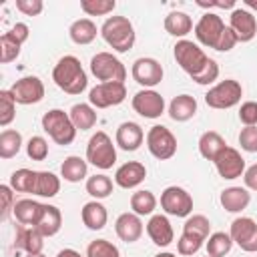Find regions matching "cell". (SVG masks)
<instances>
[{
  "instance_id": "cell-36",
  "label": "cell",
  "mask_w": 257,
  "mask_h": 257,
  "mask_svg": "<svg viewBox=\"0 0 257 257\" xmlns=\"http://www.w3.org/2000/svg\"><path fill=\"white\" fill-rule=\"evenodd\" d=\"M20 149H22V135L14 128H4L0 133V157L12 159L20 153Z\"/></svg>"
},
{
  "instance_id": "cell-43",
  "label": "cell",
  "mask_w": 257,
  "mask_h": 257,
  "mask_svg": "<svg viewBox=\"0 0 257 257\" xmlns=\"http://www.w3.org/2000/svg\"><path fill=\"white\" fill-rule=\"evenodd\" d=\"M80 8L88 16H106L116 8L114 0H80Z\"/></svg>"
},
{
  "instance_id": "cell-30",
  "label": "cell",
  "mask_w": 257,
  "mask_h": 257,
  "mask_svg": "<svg viewBox=\"0 0 257 257\" xmlns=\"http://www.w3.org/2000/svg\"><path fill=\"white\" fill-rule=\"evenodd\" d=\"M86 175H88V161L76 155L66 157L60 165V177L68 183H80L82 179H86Z\"/></svg>"
},
{
  "instance_id": "cell-10",
  "label": "cell",
  "mask_w": 257,
  "mask_h": 257,
  "mask_svg": "<svg viewBox=\"0 0 257 257\" xmlns=\"http://www.w3.org/2000/svg\"><path fill=\"white\" fill-rule=\"evenodd\" d=\"M161 209L173 217H189L193 213V197L183 187L171 185L161 193Z\"/></svg>"
},
{
  "instance_id": "cell-46",
  "label": "cell",
  "mask_w": 257,
  "mask_h": 257,
  "mask_svg": "<svg viewBox=\"0 0 257 257\" xmlns=\"http://www.w3.org/2000/svg\"><path fill=\"white\" fill-rule=\"evenodd\" d=\"M239 145L247 153H257V126H245L239 133Z\"/></svg>"
},
{
  "instance_id": "cell-6",
  "label": "cell",
  "mask_w": 257,
  "mask_h": 257,
  "mask_svg": "<svg viewBox=\"0 0 257 257\" xmlns=\"http://www.w3.org/2000/svg\"><path fill=\"white\" fill-rule=\"evenodd\" d=\"M241 96H243V86L239 80L235 78H225L221 82H217L215 86H211L205 94V102L207 106L211 108H217V110H225V108H231L235 104L241 102Z\"/></svg>"
},
{
  "instance_id": "cell-39",
  "label": "cell",
  "mask_w": 257,
  "mask_h": 257,
  "mask_svg": "<svg viewBox=\"0 0 257 257\" xmlns=\"http://www.w3.org/2000/svg\"><path fill=\"white\" fill-rule=\"evenodd\" d=\"M36 173L38 171H30V169H18L10 175V187L16 193H32L34 191V181H36Z\"/></svg>"
},
{
  "instance_id": "cell-2",
  "label": "cell",
  "mask_w": 257,
  "mask_h": 257,
  "mask_svg": "<svg viewBox=\"0 0 257 257\" xmlns=\"http://www.w3.org/2000/svg\"><path fill=\"white\" fill-rule=\"evenodd\" d=\"M52 80L66 94H80L88 86V76H86L80 60L76 56H72V54L62 56L54 64V68H52Z\"/></svg>"
},
{
  "instance_id": "cell-51",
  "label": "cell",
  "mask_w": 257,
  "mask_h": 257,
  "mask_svg": "<svg viewBox=\"0 0 257 257\" xmlns=\"http://www.w3.org/2000/svg\"><path fill=\"white\" fill-rule=\"evenodd\" d=\"M56 257H82V255L78 251H74V249H62V251L56 253Z\"/></svg>"
},
{
  "instance_id": "cell-17",
  "label": "cell",
  "mask_w": 257,
  "mask_h": 257,
  "mask_svg": "<svg viewBox=\"0 0 257 257\" xmlns=\"http://www.w3.org/2000/svg\"><path fill=\"white\" fill-rule=\"evenodd\" d=\"M213 163L217 167V173L223 179H227V181H233L237 177H243V173H245V159L233 147H227Z\"/></svg>"
},
{
  "instance_id": "cell-21",
  "label": "cell",
  "mask_w": 257,
  "mask_h": 257,
  "mask_svg": "<svg viewBox=\"0 0 257 257\" xmlns=\"http://www.w3.org/2000/svg\"><path fill=\"white\" fill-rule=\"evenodd\" d=\"M114 231H116L120 241L135 243V241L141 239L145 227H143V221H141V217L137 213H122L114 221Z\"/></svg>"
},
{
  "instance_id": "cell-48",
  "label": "cell",
  "mask_w": 257,
  "mask_h": 257,
  "mask_svg": "<svg viewBox=\"0 0 257 257\" xmlns=\"http://www.w3.org/2000/svg\"><path fill=\"white\" fill-rule=\"evenodd\" d=\"M0 197H2V219L6 221L10 217V213L14 211V189L10 185H0Z\"/></svg>"
},
{
  "instance_id": "cell-37",
  "label": "cell",
  "mask_w": 257,
  "mask_h": 257,
  "mask_svg": "<svg viewBox=\"0 0 257 257\" xmlns=\"http://www.w3.org/2000/svg\"><path fill=\"white\" fill-rule=\"evenodd\" d=\"M86 193L94 201H100V199L110 197V193H112V181H110V177H106L102 173L88 177L86 179Z\"/></svg>"
},
{
  "instance_id": "cell-35",
  "label": "cell",
  "mask_w": 257,
  "mask_h": 257,
  "mask_svg": "<svg viewBox=\"0 0 257 257\" xmlns=\"http://www.w3.org/2000/svg\"><path fill=\"white\" fill-rule=\"evenodd\" d=\"M205 247H207V255L209 257H225L233 247V239L225 231H215V233L209 235Z\"/></svg>"
},
{
  "instance_id": "cell-14",
  "label": "cell",
  "mask_w": 257,
  "mask_h": 257,
  "mask_svg": "<svg viewBox=\"0 0 257 257\" xmlns=\"http://www.w3.org/2000/svg\"><path fill=\"white\" fill-rule=\"evenodd\" d=\"M133 110L145 118H159L165 112V98L153 88H143L133 96Z\"/></svg>"
},
{
  "instance_id": "cell-53",
  "label": "cell",
  "mask_w": 257,
  "mask_h": 257,
  "mask_svg": "<svg viewBox=\"0 0 257 257\" xmlns=\"http://www.w3.org/2000/svg\"><path fill=\"white\" fill-rule=\"evenodd\" d=\"M155 257H177L175 253H169V251H163V253H157Z\"/></svg>"
},
{
  "instance_id": "cell-15",
  "label": "cell",
  "mask_w": 257,
  "mask_h": 257,
  "mask_svg": "<svg viewBox=\"0 0 257 257\" xmlns=\"http://www.w3.org/2000/svg\"><path fill=\"white\" fill-rule=\"evenodd\" d=\"M16 104H36L44 98V82L38 76H22L12 84Z\"/></svg>"
},
{
  "instance_id": "cell-34",
  "label": "cell",
  "mask_w": 257,
  "mask_h": 257,
  "mask_svg": "<svg viewBox=\"0 0 257 257\" xmlns=\"http://www.w3.org/2000/svg\"><path fill=\"white\" fill-rule=\"evenodd\" d=\"M131 209H133V213H137L139 217L153 215V211L157 209V197L153 195V191H147V189L135 191V193L131 195Z\"/></svg>"
},
{
  "instance_id": "cell-50",
  "label": "cell",
  "mask_w": 257,
  "mask_h": 257,
  "mask_svg": "<svg viewBox=\"0 0 257 257\" xmlns=\"http://www.w3.org/2000/svg\"><path fill=\"white\" fill-rule=\"evenodd\" d=\"M243 183H245V189L257 191V163L245 169V173H243Z\"/></svg>"
},
{
  "instance_id": "cell-24",
  "label": "cell",
  "mask_w": 257,
  "mask_h": 257,
  "mask_svg": "<svg viewBox=\"0 0 257 257\" xmlns=\"http://www.w3.org/2000/svg\"><path fill=\"white\" fill-rule=\"evenodd\" d=\"M62 227V213L58 207L54 205H48V203H42V213L34 225V229L40 231L42 237H54Z\"/></svg>"
},
{
  "instance_id": "cell-23",
  "label": "cell",
  "mask_w": 257,
  "mask_h": 257,
  "mask_svg": "<svg viewBox=\"0 0 257 257\" xmlns=\"http://www.w3.org/2000/svg\"><path fill=\"white\" fill-rule=\"evenodd\" d=\"M221 207L227 213H241L249 207L251 203V193L245 187H227L225 191H221Z\"/></svg>"
},
{
  "instance_id": "cell-16",
  "label": "cell",
  "mask_w": 257,
  "mask_h": 257,
  "mask_svg": "<svg viewBox=\"0 0 257 257\" xmlns=\"http://www.w3.org/2000/svg\"><path fill=\"white\" fill-rule=\"evenodd\" d=\"M229 28L235 32L239 42H249L257 34V20H255L253 12H249L245 8H233L231 16H229Z\"/></svg>"
},
{
  "instance_id": "cell-22",
  "label": "cell",
  "mask_w": 257,
  "mask_h": 257,
  "mask_svg": "<svg viewBox=\"0 0 257 257\" xmlns=\"http://www.w3.org/2000/svg\"><path fill=\"white\" fill-rule=\"evenodd\" d=\"M44 247V237L40 235L38 229L28 227V225H18L16 235H14V249L26 253H42Z\"/></svg>"
},
{
  "instance_id": "cell-28",
  "label": "cell",
  "mask_w": 257,
  "mask_h": 257,
  "mask_svg": "<svg viewBox=\"0 0 257 257\" xmlns=\"http://www.w3.org/2000/svg\"><path fill=\"white\" fill-rule=\"evenodd\" d=\"M96 34H98V28H96V24H94L90 18H78V20H74V22L70 24V28H68L70 40H72L74 44H78V46L90 44V42L96 38Z\"/></svg>"
},
{
  "instance_id": "cell-52",
  "label": "cell",
  "mask_w": 257,
  "mask_h": 257,
  "mask_svg": "<svg viewBox=\"0 0 257 257\" xmlns=\"http://www.w3.org/2000/svg\"><path fill=\"white\" fill-rule=\"evenodd\" d=\"M243 4L247 8H251V10H257V0H243Z\"/></svg>"
},
{
  "instance_id": "cell-54",
  "label": "cell",
  "mask_w": 257,
  "mask_h": 257,
  "mask_svg": "<svg viewBox=\"0 0 257 257\" xmlns=\"http://www.w3.org/2000/svg\"><path fill=\"white\" fill-rule=\"evenodd\" d=\"M24 257H46L44 253H26Z\"/></svg>"
},
{
  "instance_id": "cell-9",
  "label": "cell",
  "mask_w": 257,
  "mask_h": 257,
  "mask_svg": "<svg viewBox=\"0 0 257 257\" xmlns=\"http://www.w3.org/2000/svg\"><path fill=\"white\" fill-rule=\"evenodd\" d=\"M225 30H227V26H225L223 18L217 12H205L199 18V22L195 24V36H197V40L203 46L215 48V50H217V46H219Z\"/></svg>"
},
{
  "instance_id": "cell-27",
  "label": "cell",
  "mask_w": 257,
  "mask_h": 257,
  "mask_svg": "<svg viewBox=\"0 0 257 257\" xmlns=\"http://www.w3.org/2000/svg\"><path fill=\"white\" fill-rule=\"evenodd\" d=\"M197 147H199V153H201L203 159L215 161V159L227 149V143H225V139H223L217 131H205V133L199 137Z\"/></svg>"
},
{
  "instance_id": "cell-8",
  "label": "cell",
  "mask_w": 257,
  "mask_h": 257,
  "mask_svg": "<svg viewBox=\"0 0 257 257\" xmlns=\"http://www.w3.org/2000/svg\"><path fill=\"white\" fill-rule=\"evenodd\" d=\"M145 141H147L149 153L159 161H169L177 153V137L163 124L151 126Z\"/></svg>"
},
{
  "instance_id": "cell-40",
  "label": "cell",
  "mask_w": 257,
  "mask_h": 257,
  "mask_svg": "<svg viewBox=\"0 0 257 257\" xmlns=\"http://www.w3.org/2000/svg\"><path fill=\"white\" fill-rule=\"evenodd\" d=\"M20 48H22V42L18 38H14L10 32H4L0 36V62L8 64V62L16 60L20 56Z\"/></svg>"
},
{
  "instance_id": "cell-20",
  "label": "cell",
  "mask_w": 257,
  "mask_h": 257,
  "mask_svg": "<svg viewBox=\"0 0 257 257\" xmlns=\"http://www.w3.org/2000/svg\"><path fill=\"white\" fill-rule=\"evenodd\" d=\"M145 177H147V167L139 161H128L116 169L114 183L120 189H135L145 181Z\"/></svg>"
},
{
  "instance_id": "cell-49",
  "label": "cell",
  "mask_w": 257,
  "mask_h": 257,
  "mask_svg": "<svg viewBox=\"0 0 257 257\" xmlns=\"http://www.w3.org/2000/svg\"><path fill=\"white\" fill-rule=\"evenodd\" d=\"M44 8L42 0H16V10H20L26 16H38Z\"/></svg>"
},
{
  "instance_id": "cell-7",
  "label": "cell",
  "mask_w": 257,
  "mask_h": 257,
  "mask_svg": "<svg viewBox=\"0 0 257 257\" xmlns=\"http://www.w3.org/2000/svg\"><path fill=\"white\" fill-rule=\"evenodd\" d=\"M90 72L100 82H124L126 78L124 64L110 52H96L90 58Z\"/></svg>"
},
{
  "instance_id": "cell-55",
  "label": "cell",
  "mask_w": 257,
  "mask_h": 257,
  "mask_svg": "<svg viewBox=\"0 0 257 257\" xmlns=\"http://www.w3.org/2000/svg\"><path fill=\"white\" fill-rule=\"evenodd\" d=\"M207 257H209V255H207Z\"/></svg>"
},
{
  "instance_id": "cell-11",
  "label": "cell",
  "mask_w": 257,
  "mask_h": 257,
  "mask_svg": "<svg viewBox=\"0 0 257 257\" xmlns=\"http://www.w3.org/2000/svg\"><path fill=\"white\" fill-rule=\"evenodd\" d=\"M126 98L124 82H98L88 92V102L94 108H108L116 106Z\"/></svg>"
},
{
  "instance_id": "cell-4",
  "label": "cell",
  "mask_w": 257,
  "mask_h": 257,
  "mask_svg": "<svg viewBox=\"0 0 257 257\" xmlns=\"http://www.w3.org/2000/svg\"><path fill=\"white\" fill-rule=\"evenodd\" d=\"M42 128L44 133L56 143V145H70L76 139V126L70 120V114L60 110V108H52L48 112L42 114Z\"/></svg>"
},
{
  "instance_id": "cell-5",
  "label": "cell",
  "mask_w": 257,
  "mask_h": 257,
  "mask_svg": "<svg viewBox=\"0 0 257 257\" xmlns=\"http://www.w3.org/2000/svg\"><path fill=\"white\" fill-rule=\"evenodd\" d=\"M86 161L92 167L100 169V171H108L116 163V149L112 145V139L104 131H96L88 139V143H86Z\"/></svg>"
},
{
  "instance_id": "cell-38",
  "label": "cell",
  "mask_w": 257,
  "mask_h": 257,
  "mask_svg": "<svg viewBox=\"0 0 257 257\" xmlns=\"http://www.w3.org/2000/svg\"><path fill=\"white\" fill-rule=\"evenodd\" d=\"M183 233L195 235V237L207 241L211 235V221L205 215H189L185 225H183Z\"/></svg>"
},
{
  "instance_id": "cell-18",
  "label": "cell",
  "mask_w": 257,
  "mask_h": 257,
  "mask_svg": "<svg viewBox=\"0 0 257 257\" xmlns=\"http://www.w3.org/2000/svg\"><path fill=\"white\" fill-rule=\"evenodd\" d=\"M145 141V131L139 122H133V120H126V122H120L118 128H116V135H114V145L122 151H137Z\"/></svg>"
},
{
  "instance_id": "cell-1",
  "label": "cell",
  "mask_w": 257,
  "mask_h": 257,
  "mask_svg": "<svg viewBox=\"0 0 257 257\" xmlns=\"http://www.w3.org/2000/svg\"><path fill=\"white\" fill-rule=\"evenodd\" d=\"M173 54L177 64L197 82V84H213L219 78V64L217 60L209 58L205 50L195 44L193 40H177L173 46Z\"/></svg>"
},
{
  "instance_id": "cell-32",
  "label": "cell",
  "mask_w": 257,
  "mask_h": 257,
  "mask_svg": "<svg viewBox=\"0 0 257 257\" xmlns=\"http://www.w3.org/2000/svg\"><path fill=\"white\" fill-rule=\"evenodd\" d=\"M70 120L72 124L76 126V131H88L96 124V110L90 102H76L72 108H70Z\"/></svg>"
},
{
  "instance_id": "cell-33",
  "label": "cell",
  "mask_w": 257,
  "mask_h": 257,
  "mask_svg": "<svg viewBox=\"0 0 257 257\" xmlns=\"http://www.w3.org/2000/svg\"><path fill=\"white\" fill-rule=\"evenodd\" d=\"M60 191V179L50 173V171H38L36 173V181H34V191L32 195H38V197H56Z\"/></svg>"
},
{
  "instance_id": "cell-31",
  "label": "cell",
  "mask_w": 257,
  "mask_h": 257,
  "mask_svg": "<svg viewBox=\"0 0 257 257\" xmlns=\"http://www.w3.org/2000/svg\"><path fill=\"white\" fill-rule=\"evenodd\" d=\"M165 30L171 34V36H177L183 40V36H187L191 30H193V20L187 12H181V10H173L165 16Z\"/></svg>"
},
{
  "instance_id": "cell-44",
  "label": "cell",
  "mask_w": 257,
  "mask_h": 257,
  "mask_svg": "<svg viewBox=\"0 0 257 257\" xmlns=\"http://www.w3.org/2000/svg\"><path fill=\"white\" fill-rule=\"evenodd\" d=\"M26 155L32 161H44L48 157V143H46V139L40 137V135L30 137L28 143H26Z\"/></svg>"
},
{
  "instance_id": "cell-29",
  "label": "cell",
  "mask_w": 257,
  "mask_h": 257,
  "mask_svg": "<svg viewBox=\"0 0 257 257\" xmlns=\"http://www.w3.org/2000/svg\"><path fill=\"white\" fill-rule=\"evenodd\" d=\"M40 213H42V203H38L34 199H20V201H16L14 211H12L14 219L20 225H28V227L36 225Z\"/></svg>"
},
{
  "instance_id": "cell-42",
  "label": "cell",
  "mask_w": 257,
  "mask_h": 257,
  "mask_svg": "<svg viewBox=\"0 0 257 257\" xmlns=\"http://www.w3.org/2000/svg\"><path fill=\"white\" fill-rule=\"evenodd\" d=\"M86 257H120V251L106 239H94L86 247Z\"/></svg>"
},
{
  "instance_id": "cell-41",
  "label": "cell",
  "mask_w": 257,
  "mask_h": 257,
  "mask_svg": "<svg viewBox=\"0 0 257 257\" xmlns=\"http://www.w3.org/2000/svg\"><path fill=\"white\" fill-rule=\"evenodd\" d=\"M16 116V100L12 90H0V126H8Z\"/></svg>"
},
{
  "instance_id": "cell-12",
  "label": "cell",
  "mask_w": 257,
  "mask_h": 257,
  "mask_svg": "<svg viewBox=\"0 0 257 257\" xmlns=\"http://www.w3.org/2000/svg\"><path fill=\"white\" fill-rule=\"evenodd\" d=\"M131 74L135 78V82H139L141 86L145 88H153L157 86L161 80H163V66L159 60L151 58V56H143V58H137L133 62V68H131Z\"/></svg>"
},
{
  "instance_id": "cell-13",
  "label": "cell",
  "mask_w": 257,
  "mask_h": 257,
  "mask_svg": "<svg viewBox=\"0 0 257 257\" xmlns=\"http://www.w3.org/2000/svg\"><path fill=\"white\" fill-rule=\"evenodd\" d=\"M229 235L233 243H237L243 251L255 253L257 251V223L251 217H237L231 223Z\"/></svg>"
},
{
  "instance_id": "cell-25",
  "label": "cell",
  "mask_w": 257,
  "mask_h": 257,
  "mask_svg": "<svg viewBox=\"0 0 257 257\" xmlns=\"http://www.w3.org/2000/svg\"><path fill=\"white\" fill-rule=\"evenodd\" d=\"M80 219H82L86 229L100 231V229H104V225L108 221V213H106V207L100 201H88L80 209Z\"/></svg>"
},
{
  "instance_id": "cell-47",
  "label": "cell",
  "mask_w": 257,
  "mask_h": 257,
  "mask_svg": "<svg viewBox=\"0 0 257 257\" xmlns=\"http://www.w3.org/2000/svg\"><path fill=\"white\" fill-rule=\"evenodd\" d=\"M239 120L245 126H257V102L247 100L239 108Z\"/></svg>"
},
{
  "instance_id": "cell-3",
  "label": "cell",
  "mask_w": 257,
  "mask_h": 257,
  "mask_svg": "<svg viewBox=\"0 0 257 257\" xmlns=\"http://www.w3.org/2000/svg\"><path fill=\"white\" fill-rule=\"evenodd\" d=\"M102 40L116 52H128L135 46V26L126 16H108L100 26Z\"/></svg>"
},
{
  "instance_id": "cell-26",
  "label": "cell",
  "mask_w": 257,
  "mask_h": 257,
  "mask_svg": "<svg viewBox=\"0 0 257 257\" xmlns=\"http://www.w3.org/2000/svg\"><path fill=\"white\" fill-rule=\"evenodd\" d=\"M197 114V100L191 94H177L169 102V116L177 122L191 120Z\"/></svg>"
},
{
  "instance_id": "cell-19",
  "label": "cell",
  "mask_w": 257,
  "mask_h": 257,
  "mask_svg": "<svg viewBox=\"0 0 257 257\" xmlns=\"http://www.w3.org/2000/svg\"><path fill=\"white\" fill-rule=\"evenodd\" d=\"M147 235L151 237V241L157 247H169L175 239V231H173L169 217L167 215H151V219L147 223Z\"/></svg>"
},
{
  "instance_id": "cell-45",
  "label": "cell",
  "mask_w": 257,
  "mask_h": 257,
  "mask_svg": "<svg viewBox=\"0 0 257 257\" xmlns=\"http://www.w3.org/2000/svg\"><path fill=\"white\" fill-rule=\"evenodd\" d=\"M203 239L195 237V235H187V233H181L179 241H177V251L179 255H195L201 247H203Z\"/></svg>"
}]
</instances>
